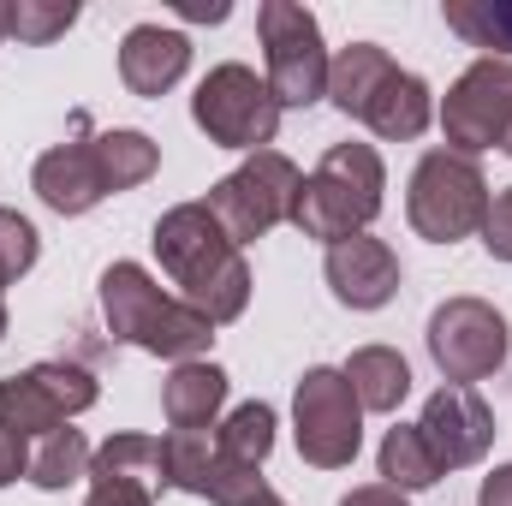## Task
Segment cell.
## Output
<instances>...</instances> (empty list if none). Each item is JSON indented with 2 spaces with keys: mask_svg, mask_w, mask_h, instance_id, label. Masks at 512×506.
<instances>
[{
  "mask_svg": "<svg viewBox=\"0 0 512 506\" xmlns=\"http://www.w3.org/2000/svg\"><path fill=\"white\" fill-rule=\"evenodd\" d=\"M155 256L161 268L173 274L179 298L209 316L215 328L221 322H239L245 304H251V268H245V251L221 233V221L203 209V203H179L155 221Z\"/></svg>",
  "mask_w": 512,
  "mask_h": 506,
  "instance_id": "cell-1",
  "label": "cell"
},
{
  "mask_svg": "<svg viewBox=\"0 0 512 506\" xmlns=\"http://www.w3.org/2000/svg\"><path fill=\"white\" fill-rule=\"evenodd\" d=\"M328 102L346 114V120H364V126L387 137V143H411L423 137L435 120V96L417 72L393 66V54L376 42H352L328 60Z\"/></svg>",
  "mask_w": 512,
  "mask_h": 506,
  "instance_id": "cell-2",
  "label": "cell"
},
{
  "mask_svg": "<svg viewBox=\"0 0 512 506\" xmlns=\"http://www.w3.org/2000/svg\"><path fill=\"white\" fill-rule=\"evenodd\" d=\"M102 316H108L114 340H126L149 358H173V364H191L215 340V322L197 316L185 298L161 292V280L137 262L102 268Z\"/></svg>",
  "mask_w": 512,
  "mask_h": 506,
  "instance_id": "cell-3",
  "label": "cell"
},
{
  "mask_svg": "<svg viewBox=\"0 0 512 506\" xmlns=\"http://www.w3.org/2000/svg\"><path fill=\"white\" fill-rule=\"evenodd\" d=\"M382 155L370 143H334L316 173L298 185V209H292V227L304 239H322V245H340L352 233H364L376 215H382Z\"/></svg>",
  "mask_w": 512,
  "mask_h": 506,
  "instance_id": "cell-4",
  "label": "cell"
},
{
  "mask_svg": "<svg viewBox=\"0 0 512 506\" xmlns=\"http://www.w3.org/2000/svg\"><path fill=\"white\" fill-rule=\"evenodd\" d=\"M405 215L417 227V239L429 245H459L471 233H483L489 221V179L471 155L459 149H429L411 173V191H405Z\"/></svg>",
  "mask_w": 512,
  "mask_h": 506,
  "instance_id": "cell-5",
  "label": "cell"
},
{
  "mask_svg": "<svg viewBox=\"0 0 512 506\" xmlns=\"http://www.w3.org/2000/svg\"><path fill=\"white\" fill-rule=\"evenodd\" d=\"M298 185H304V173H298L280 149H256V155H245L239 173H227L221 185H209L203 209H209V215L221 221V233L245 251L256 239H268L280 221H292Z\"/></svg>",
  "mask_w": 512,
  "mask_h": 506,
  "instance_id": "cell-6",
  "label": "cell"
},
{
  "mask_svg": "<svg viewBox=\"0 0 512 506\" xmlns=\"http://www.w3.org/2000/svg\"><path fill=\"white\" fill-rule=\"evenodd\" d=\"M292 435H298V453L304 465L316 471H346L364 447V405L352 393L346 370H304L298 393H292Z\"/></svg>",
  "mask_w": 512,
  "mask_h": 506,
  "instance_id": "cell-7",
  "label": "cell"
},
{
  "mask_svg": "<svg viewBox=\"0 0 512 506\" xmlns=\"http://www.w3.org/2000/svg\"><path fill=\"white\" fill-rule=\"evenodd\" d=\"M262 48H268V90L286 108H310L328 96V48H322V24L310 6L298 0H262L256 12Z\"/></svg>",
  "mask_w": 512,
  "mask_h": 506,
  "instance_id": "cell-8",
  "label": "cell"
},
{
  "mask_svg": "<svg viewBox=\"0 0 512 506\" xmlns=\"http://www.w3.org/2000/svg\"><path fill=\"white\" fill-rule=\"evenodd\" d=\"M191 120H197V131H203L209 143L256 155V149H268L274 131H280V102H274L268 78H256L251 66L233 60V66H215V72L197 84Z\"/></svg>",
  "mask_w": 512,
  "mask_h": 506,
  "instance_id": "cell-9",
  "label": "cell"
},
{
  "mask_svg": "<svg viewBox=\"0 0 512 506\" xmlns=\"http://www.w3.org/2000/svg\"><path fill=\"white\" fill-rule=\"evenodd\" d=\"M507 316L483 298H447L435 316H429V358L435 370L453 381V387H471V381L495 376L507 364Z\"/></svg>",
  "mask_w": 512,
  "mask_h": 506,
  "instance_id": "cell-10",
  "label": "cell"
},
{
  "mask_svg": "<svg viewBox=\"0 0 512 506\" xmlns=\"http://www.w3.org/2000/svg\"><path fill=\"white\" fill-rule=\"evenodd\" d=\"M441 131H447V149H459L471 161L483 149H501L512 137V60L483 54L477 66H465L441 102Z\"/></svg>",
  "mask_w": 512,
  "mask_h": 506,
  "instance_id": "cell-11",
  "label": "cell"
},
{
  "mask_svg": "<svg viewBox=\"0 0 512 506\" xmlns=\"http://www.w3.org/2000/svg\"><path fill=\"white\" fill-rule=\"evenodd\" d=\"M417 429H423V441H429V453H435L441 477H447V471L477 465V459L495 447V411L483 405V393H477V387H453V381L429 393V405H423Z\"/></svg>",
  "mask_w": 512,
  "mask_h": 506,
  "instance_id": "cell-12",
  "label": "cell"
},
{
  "mask_svg": "<svg viewBox=\"0 0 512 506\" xmlns=\"http://www.w3.org/2000/svg\"><path fill=\"white\" fill-rule=\"evenodd\" d=\"M322 274H328V286H334V298L346 310H382L399 292V256L387 251L382 239H370V233H352V239L328 245Z\"/></svg>",
  "mask_w": 512,
  "mask_h": 506,
  "instance_id": "cell-13",
  "label": "cell"
},
{
  "mask_svg": "<svg viewBox=\"0 0 512 506\" xmlns=\"http://www.w3.org/2000/svg\"><path fill=\"white\" fill-rule=\"evenodd\" d=\"M185 66H191V36L185 30L137 24V30H126V42H120V84H126L131 96H143V102L167 96L185 78Z\"/></svg>",
  "mask_w": 512,
  "mask_h": 506,
  "instance_id": "cell-14",
  "label": "cell"
},
{
  "mask_svg": "<svg viewBox=\"0 0 512 506\" xmlns=\"http://www.w3.org/2000/svg\"><path fill=\"white\" fill-rule=\"evenodd\" d=\"M36 197H42L54 215H90V209L108 197L96 143H54V149L36 161Z\"/></svg>",
  "mask_w": 512,
  "mask_h": 506,
  "instance_id": "cell-15",
  "label": "cell"
},
{
  "mask_svg": "<svg viewBox=\"0 0 512 506\" xmlns=\"http://www.w3.org/2000/svg\"><path fill=\"white\" fill-rule=\"evenodd\" d=\"M221 405H227V370L221 364H203V358L173 364V376L161 387V411L173 429H209Z\"/></svg>",
  "mask_w": 512,
  "mask_h": 506,
  "instance_id": "cell-16",
  "label": "cell"
},
{
  "mask_svg": "<svg viewBox=\"0 0 512 506\" xmlns=\"http://www.w3.org/2000/svg\"><path fill=\"white\" fill-rule=\"evenodd\" d=\"M60 423H66V405L48 393V381L36 376V370L0 376V429H12V435H24V441H42V435H54Z\"/></svg>",
  "mask_w": 512,
  "mask_h": 506,
  "instance_id": "cell-17",
  "label": "cell"
},
{
  "mask_svg": "<svg viewBox=\"0 0 512 506\" xmlns=\"http://www.w3.org/2000/svg\"><path fill=\"white\" fill-rule=\"evenodd\" d=\"M161 447H167V489H185V495L209 501L215 477L227 471V453L215 447V435L209 429H173Z\"/></svg>",
  "mask_w": 512,
  "mask_h": 506,
  "instance_id": "cell-18",
  "label": "cell"
},
{
  "mask_svg": "<svg viewBox=\"0 0 512 506\" xmlns=\"http://www.w3.org/2000/svg\"><path fill=\"white\" fill-rule=\"evenodd\" d=\"M346 381H352L364 411H399V399L411 393V364L393 346H364V352H352Z\"/></svg>",
  "mask_w": 512,
  "mask_h": 506,
  "instance_id": "cell-19",
  "label": "cell"
},
{
  "mask_svg": "<svg viewBox=\"0 0 512 506\" xmlns=\"http://www.w3.org/2000/svg\"><path fill=\"white\" fill-rule=\"evenodd\" d=\"M96 161H102V179H108V197H120L131 185H143L155 167H161V149L131 126H114V131H96Z\"/></svg>",
  "mask_w": 512,
  "mask_h": 506,
  "instance_id": "cell-20",
  "label": "cell"
},
{
  "mask_svg": "<svg viewBox=\"0 0 512 506\" xmlns=\"http://www.w3.org/2000/svg\"><path fill=\"white\" fill-rule=\"evenodd\" d=\"M382 483L399 489V495L441 483V465H435V453H429V441H423L417 423H393L382 435Z\"/></svg>",
  "mask_w": 512,
  "mask_h": 506,
  "instance_id": "cell-21",
  "label": "cell"
},
{
  "mask_svg": "<svg viewBox=\"0 0 512 506\" xmlns=\"http://www.w3.org/2000/svg\"><path fill=\"white\" fill-rule=\"evenodd\" d=\"M90 459H96V447L84 441V429L60 423L54 435H42V441H36V453H30V483L54 495V489H66V483L90 477Z\"/></svg>",
  "mask_w": 512,
  "mask_h": 506,
  "instance_id": "cell-22",
  "label": "cell"
},
{
  "mask_svg": "<svg viewBox=\"0 0 512 506\" xmlns=\"http://www.w3.org/2000/svg\"><path fill=\"white\" fill-rule=\"evenodd\" d=\"M447 30L471 48H489V60L512 54V0H447Z\"/></svg>",
  "mask_w": 512,
  "mask_h": 506,
  "instance_id": "cell-23",
  "label": "cell"
},
{
  "mask_svg": "<svg viewBox=\"0 0 512 506\" xmlns=\"http://www.w3.org/2000/svg\"><path fill=\"white\" fill-rule=\"evenodd\" d=\"M215 447H221L233 465H251V471H262V459L274 453V405H262V399L239 405V411L215 429Z\"/></svg>",
  "mask_w": 512,
  "mask_h": 506,
  "instance_id": "cell-24",
  "label": "cell"
},
{
  "mask_svg": "<svg viewBox=\"0 0 512 506\" xmlns=\"http://www.w3.org/2000/svg\"><path fill=\"white\" fill-rule=\"evenodd\" d=\"M78 24V6L72 0H12L6 6V36H18V42H54V36H66Z\"/></svg>",
  "mask_w": 512,
  "mask_h": 506,
  "instance_id": "cell-25",
  "label": "cell"
},
{
  "mask_svg": "<svg viewBox=\"0 0 512 506\" xmlns=\"http://www.w3.org/2000/svg\"><path fill=\"white\" fill-rule=\"evenodd\" d=\"M155 501H161V483L90 465V501H84V506H155Z\"/></svg>",
  "mask_w": 512,
  "mask_h": 506,
  "instance_id": "cell-26",
  "label": "cell"
},
{
  "mask_svg": "<svg viewBox=\"0 0 512 506\" xmlns=\"http://www.w3.org/2000/svg\"><path fill=\"white\" fill-rule=\"evenodd\" d=\"M36 227L18 215V209H0V274L6 280H18V274H30L36 268Z\"/></svg>",
  "mask_w": 512,
  "mask_h": 506,
  "instance_id": "cell-27",
  "label": "cell"
},
{
  "mask_svg": "<svg viewBox=\"0 0 512 506\" xmlns=\"http://www.w3.org/2000/svg\"><path fill=\"white\" fill-rule=\"evenodd\" d=\"M483 245L495 262H512V185L489 197V221H483Z\"/></svg>",
  "mask_w": 512,
  "mask_h": 506,
  "instance_id": "cell-28",
  "label": "cell"
},
{
  "mask_svg": "<svg viewBox=\"0 0 512 506\" xmlns=\"http://www.w3.org/2000/svg\"><path fill=\"white\" fill-rule=\"evenodd\" d=\"M18 477H30V441L12 435V429H0V489L18 483Z\"/></svg>",
  "mask_w": 512,
  "mask_h": 506,
  "instance_id": "cell-29",
  "label": "cell"
},
{
  "mask_svg": "<svg viewBox=\"0 0 512 506\" xmlns=\"http://www.w3.org/2000/svg\"><path fill=\"white\" fill-rule=\"evenodd\" d=\"M477 506H512V465H495L477 489Z\"/></svg>",
  "mask_w": 512,
  "mask_h": 506,
  "instance_id": "cell-30",
  "label": "cell"
},
{
  "mask_svg": "<svg viewBox=\"0 0 512 506\" xmlns=\"http://www.w3.org/2000/svg\"><path fill=\"white\" fill-rule=\"evenodd\" d=\"M340 506H405L399 489H387V483H364V489H352Z\"/></svg>",
  "mask_w": 512,
  "mask_h": 506,
  "instance_id": "cell-31",
  "label": "cell"
},
{
  "mask_svg": "<svg viewBox=\"0 0 512 506\" xmlns=\"http://www.w3.org/2000/svg\"><path fill=\"white\" fill-rule=\"evenodd\" d=\"M173 6H179V18H197V24H221L227 18V0H209V6L203 0H173Z\"/></svg>",
  "mask_w": 512,
  "mask_h": 506,
  "instance_id": "cell-32",
  "label": "cell"
},
{
  "mask_svg": "<svg viewBox=\"0 0 512 506\" xmlns=\"http://www.w3.org/2000/svg\"><path fill=\"white\" fill-rule=\"evenodd\" d=\"M233 506H286V501H280V495H274L268 483H251V489H245V495H239Z\"/></svg>",
  "mask_w": 512,
  "mask_h": 506,
  "instance_id": "cell-33",
  "label": "cell"
},
{
  "mask_svg": "<svg viewBox=\"0 0 512 506\" xmlns=\"http://www.w3.org/2000/svg\"><path fill=\"white\" fill-rule=\"evenodd\" d=\"M6 286H12V280L0 274V340H6Z\"/></svg>",
  "mask_w": 512,
  "mask_h": 506,
  "instance_id": "cell-34",
  "label": "cell"
},
{
  "mask_svg": "<svg viewBox=\"0 0 512 506\" xmlns=\"http://www.w3.org/2000/svg\"><path fill=\"white\" fill-rule=\"evenodd\" d=\"M0 42H6V0H0Z\"/></svg>",
  "mask_w": 512,
  "mask_h": 506,
  "instance_id": "cell-35",
  "label": "cell"
},
{
  "mask_svg": "<svg viewBox=\"0 0 512 506\" xmlns=\"http://www.w3.org/2000/svg\"><path fill=\"white\" fill-rule=\"evenodd\" d=\"M501 149H507V155H512V137H507V143H501Z\"/></svg>",
  "mask_w": 512,
  "mask_h": 506,
  "instance_id": "cell-36",
  "label": "cell"
}]
</instances>
